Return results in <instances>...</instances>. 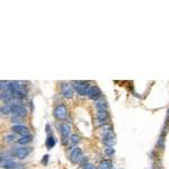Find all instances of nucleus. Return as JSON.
<instances>
[{
    "label": "nucleus",
    "mask_w": 169,
    "mask_h": 169,
    "mask_svg": "<svg viewBox=\"0 0 169 169\" xmlns=\"http://www.w3.org/2000/svg\"><path fill=\"white\" fill-rule=\"evenodd\" d=\"M29 152H31V149L29 148H26V147H21V148H18L16 149V151L14 152L13 151V155H15L18 159H25L27 155H29Z\"/></svg>",
    "instance_id": "obj_8"
},
{
    "label": "nucleus",
    "mask_w": 169,
    "mask_h": 169,
    "mask_svg": "<svg viewBox=\"0 0 169 169\" xmlns=\"http://www.w3.org/2000/svg\"><path fill=\"white\" fill-rule=\"evenodd\" d=\"M69 158H70V161L72 162V163H80V162L85 159L82 150H81L80 148H78V147L72 149V151L70 152Z\"/></svg>",
    "instance_id": "obj_4"
},
{
    "label": "nucleus",
    "mask_w": 169,
    "mask_h": 169,
    "mask_svg": "<svg viewBox=\"0 0 169 169\" xmlns=\"http://www.w3.org/2000/svg\"><path fill=\"white\" fill-rule=\"evenodd\" d=\"M95 107H96V109H97V112H101V111H107V105H106V103H105V101H96Z\"/></svg>",
    "instance_id": "obj_14"
},
{
    "label": "nucleus",
    "mask_w": 169,
    "mask_h": 169,
    "mask_svg": "<svg viewBox=\"0 0 169 169\" xmlns=\"http://www.w3.org/2000/svg\"><path fill=\"white\" fill-rule=\"evenodd\" d=\"M101 130H103L101 132H103V134L104 135L112 134V133H113V126H112V125H107V124H106V125L103 126Z\"/></svg>",
    "instance_id": "obj_19"
},
{
    "label": "nucleus",
    "mask_w": 169,
    "mask_h": 169,
    "mask_svg": "<svg viewBox=\"0 0 169 169\" xmlns=\"http://www.w3.org/2000/svg\"><path fill=\"white\" fill-rule=\"evenodd\" d=\"M1 99L5 101V103H10V101H14V96L9 91H6V93L1 94Z\"/></svg>",
    "instance_id": "obj_16"
},
{
    "label": "nucleus",
    "mask_w": 169,
    "mask_h": 169,
    "mask_svg": "<svg viewBox=\"0 0 169 169\" xmlns=\"http://www.w3.org/2000/svg\"><path fill=\"white\" fill-rule=\"evenodd\" d=\"M98 169H112V162L111 160H103L101 161Z\"/></svg>",
    "instance_id": "obj_17"
},
{
    "label": "nucleus",
    "mask_w": 169,
    "mask_h": 169,
    "mask_svg": "<svg viewBox=\"0 0 169 169\" xmlns=\"http://www.w3.org/2000/svg\"><path fill=\"white\" fill-rule=\"evenodd\" d=\"M115 142H116V140H115L114 133L104 135V136H103V143H104L106 147H113L115 144Z\"/></svg>",
    "instance_id": "obj_11"
},
{
    "label": "nucleus",
    "mask_w": 169,
    "mask_h": 169,
    "mask_svg": "<svg viewBox=\"0 0 169 169\" xmlns=\"http://www.w3.org/2000/svg\"><path fill=\"white\" fill-rule=\"evenodd\" d=\"M15 169H24V167H23V166H19V165H17V167H16Z\"/></svg>",
    "instance_id": "obj_25"
},
{
    "label": "nucleus",
    "mask_w": 169,
    "mask_h": 169,
    "mask_svg": "<svg viewBox=\"0 0 169 169\" xmlns=\"http://www.w3.org/2000/svg\"><path fill=\"white\" fill-rule=\"evenodd\" d=\"M17 167L16 162H14L11 159H5L4 155H1V168L4 169H15Z\"/></svg>",
    "instance_id": "obj_10"
},
{
    "label": "nucleus",
    "mask_w": 169,
    "mask_h": 169,
    "mask_svg": "<svg viewBox=\"0 0 169 169\" xmlns=\"http://www.w3.org/2000/svg\"><path fill=\"white\" fill-rule=\"evenodd\" d=\"M114 152H115V150L113 147H107V148L105 149V153L107 155H114Z\"/></svg>",
    "instance_id": "obj_21"
},
{
    "label": "nucleus",
    "mask_w": 169,
    "mask_h": 169,
    "mask_svg": "<svg viewBox=\"0 0 169 169\" xmlns=\"http://www.w3.org/2000/svg\"><path fill=\"white\" fill-rule=\"evenodd\" d=\"M47 160H48V155H44V157H43V160H42V163H43V165H46V163H47Z\"/></svg>",
    "instance_id": "obj_24"
},
{
    "label": "nucleus",
    "mask_w": 169,
    "mask_h": 169,
    "mask_svg": "<svg viewBox=\"0 0 169 169\" xmlns=\"http://www.w3.org/2000/svg\"><path fill=\"white\" fill-rule=\"evenodd\" d=\"M67 114H68L67 107H66V105H63V104L58 105L53 111L54 117H55L56 120H59V121L66 120V118H67Z\"/></svg>",
    "instance_id": "obj_5"
},
{
    "label": "nucleus",
    "mask_w": 169,
    "mask_h": 169,
    "mask_svg": "<svg viewBox=\"0 0 169 169\" xmlns=\"http://www.w3.org/2000/svg\"><path fill=\"white\" fill-rule=\"evenodd\" d=\"M61 93H62L64 98L71 99L74 95L73 87H72L70 83H68V82H62V83H61Z\"/></svg>",
    "instance_id": "obj_6"
},
{
    "label": "nucleus",
    "mask_w": 169,
    "mask_h": 169,
    "mask_svg": "<svg viewBox=\"0 0 169 169\" xmlns=\"http://www.w3.org/2000/svg\"><path fill=\"white\" fill-rule=\"evenodd\" d=\"M108 118H109V114L107 113V111H101V112H97V120L101 122V124L106 125Z\"/></svg>",
    "instance_id": "obj_12"
},
{
    "label": "nucleus",
    "mask_w": 169,
    "mask_h": 169,
    "mask_svg": "<svg viewBox=\"0 0 169 169\" xmlns=\"http://www.w3.org/2000/svg\"><path fill=\"white\" fill-rule=\"evenodd\" d=\"M11 131L14 133H17V134H20L21 136H25V135H28L29 132H28V128L23 125V124H17V125H14L11 128Z\"/></svg>",
    "instance_id": "obj_9"
},
{
    "label": "nucleus",
    "mask_w": 169,
    "mask_h": 169,
    "mask_svg": "<svg viewBox=\"0 0 169 169\" xmlns=\"http://www.w3.org/2000/svg\"><path fill=\"white\" fill-rule=\"evenodd\" d=\"M55 143H56V141H55V139H54L52 135H48L46 139V142H45V144H46V148L50 150V149H52L55 145Z\"/></svg>",
    "instance_id": "obj_15"
},
{
    "label": "nucleus",
    "mask_w": 169,
    "mask_h": 169,
    "mask_svg": "<svg viewBox=\"0 0 169 169\" xmlns=\"http://www.w3.org/2000/svg\"><path fill=\"white\" fill-rule=\"evenodd\" d=\"M31 141H32V136L28 134V135H25V136H21L19 140H18V143L21 144V145H24V144L29 143Z\"/></svg>",
    "instance_id": "obj_18"
},
{
    "label": "nucleus",
    "mask_w": 169,
    "mask_h": 169,
    "mask_svg": "<svg viewBox=\"0 0 169 169\" xmlns=\"http://www.w3.org/2000/svg\"><path fill=\"white\" fill-rule=\"evenodd\" d=\"M72 83L74 85V89L77 90V93L81 95V96L88 95V91H89V89L91 87V86L88 85V82H86V81H73Z\"/></svg>",
    "instance_id": "obj_3"
},
{
    "label": "nucleus",
    "mask_w": 169,
    "mask_h": 169,
    "mask_svg": "<svg viewBox=\"0 0 169 169\" xmlns=\"http://www.w3.org/2000/svg\"><path fill=\"white\" fill-rule=\"evenodd\" d=\"M9 113H11L10 104H6L5 106L1 107V114H9Z\"/></svg>",
    "instance_id": "obj_20"
},
{
    "label": "nucleus",
    "mask_w": 169,
    "mask_h": 169,
    "mask_svg": "<svg viewBox=\"0 0 169 169\" xmlns=\"http://www.w3.org/2000/svg\"><path fill=\"white\" fill-rule=\"evenodd\" d=\"M60 134L61 140H62V144H68L69 143V139L71 136V126L68 123H61L60 124Z\"/></svg>",
    "instance_id": "obj_2"
},
{
    "label": "nucleus",
    "mask_w": 169,
    "mask_h": 169,
    "mask_svg": "<svg viewBox=\"0 0 169 169\" xmlns=\"http://www.w3.org/2000/svg\"><path fill=\"white\" fill-rule=\"evenodd\" d=\"M5 140H6L7 142H13L14 140H16V136H15V134L6 135V136H5Z\"/></svg>",
    "instance_id": "obj_22"
},
{
    "label": "nucleus",
    "mask_w": 169,
    "mask_h": 169,
    "mask_svg": "<svg viewBox=\"0 0 169 169\" xmlns=\"http://www.w3.org/2000/svg\"><path fill=\"white\" fill-rule=\"evenodd\" d=\"M7 90L13 95L14 97H18V98L26 97V95H27L26 89L23 87L19 82H17V81H10V82H8Z\"/></svg>",
    "instance_id": "obj_1"
},
{
    "label": "nucleus",
    "mask_w": 169,
    "mask_h": 169,
    "mask_svg": "<svg viewBox=\"0 0 169 169\" xmlns=\"http://www.w3.org/2000/svg\"><path fill=\"white\" fill-rule=\"evenodd\" d=\"M78 142H79V136L77 134H71L70 136V139H69V148H77V144H78Z\"/></svg>",
    "instance_id": "obj_13"
},
{
    "label": "nucleus",
    "mask_w": 169,
    "mask_h": 169,
    "mask_svg": "<svg viewBox=\"0 0 169 169\" xmlns=\"http://www.w3.org/2000/svg\"><path fill=\"white\" fill-rule=\"evenodd\" d=\"M88 97L90 98V99H93V101H97L101 97V89L97 87V86H91L90 89H89V91H88Z\"/></svg>",
    "instance_id": "obj_7"
},
{
    "label": "nucleus",
    "mask_w": 169,
    "mask_h": 169,
    "mask_svg": "<svg viewBox=\"0 0 169 169\" xmlns=\"http://www.w3.org/2000/svg\"><path fill=\"white\" fill-rule=\"evenodd\" d=\"M167 122L169 123V109H168V113H167Z\"/></svg>",
    "instance_id": "obj_26"
},
{
    "label": "nucleus",
    "mask_w": 169,
    "mask_h": 169,
    "mask_svg": "<svg viewBox=\"0 0 169 169\" xmlns=\"http://www.w3.org/2000/svg\"><path fill=\"white\" fill-rule=\"evenodd\" d=\"M82 169H96V168H95L90 162H87V163H85V165H83V168Z\"/></svg>",
    "instance_id": "obj_23"
}]
</instances>
